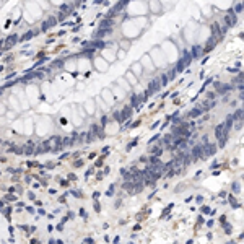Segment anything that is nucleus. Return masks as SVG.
<instances>
[{
    "mask_svg": "<svg viewBox=\"0 0 244 244\" xmlns=\"http://www.w3.org/2000/svg\"><path fill=\"white\" fill-rule=\"evenodd\" d=\"M150 7H152V11H155V13H161V5L158 3V0H152Z\"/></svg>",
    "mask_w": 244,
    "mask_h": 244,
    "instance_id": "nucleus-1",
    "label": "nucleus"
},
{
    "mask_svg": "<svg viewBox=\"0 0 244 244\" xmlns=\"http://www.w3.org/2000/svg\"><path fill=\"white\" fill-rule=\"evenodd\" d=\"M215 150H216V146H215V145H208V146H205V153H203L202 156H208V155H213V153H215Z\"/></svg>",
    "mask_w": 244,
    "mask_h": 244,
    "instance_id": "nucleus-2",
    "label": "nucleus"
},
{
    "mask_svg": "<svg viewBox=\"0 0 244 244\" xmlns=\"http://www.w3.org/2000/svg\"><path fill=\"white\" fill-rule=\"evenodd\" d=\"M189 62H190V55H189V54H185V55L182 57V59H181V64H179V68H182V67H184V65H187V64H189Z\"/></svg>",
    "mask_w": 244,
    "mask_h": 244,
    "instance_id": "nucleus-3",
    "label": "nucleus"
},
{
    "mask_svg": "<svg viewBox=\"0 0 244 244\" xmlns=\"http://www.w3.org/2000/svg\"><path fill=\"white\" fill-rule=\"evenodd\" d=\"M202 152H203V148H202L200 145H199V146H195V148H194V153H192V155H194V158L202 156Z\"/></svg>",
    "mask_w": 244,
    "mask_h": 244,
    "instance_id": "nucleus-4",
    "label": "nucleus"
},
{
    "mask_svg": "<svg viewBox=\"0 0 244 244\" xmlns=\"http://www.w3.org/2000/svg\"><path fill=\"white\" fill-rule=\"evenodd\" d=\"M228 90H229L228 85H221V83L216 85V91H218V93H225V91H228Z\"/></svg>",
    "mask_w": 244,
    "mask_h": 244,
    "instance_id": "nucleus-5",
    "label": "nucleus"
},
{
    "mask_svg": "<svg viewBox=\"0 0 244 244\" xmlns=\"http://www.w3.org/2000/svg\"><path fill=\"white\" fill-rule=\"evenodd\" d=\"M199 114H202V108H195L192 112H190V116L192 117H195V116H199Z\"/></svg>",
    "mask_w": 244,
    "mask_h": 244,
    "instance_id": "nucleus-6",
    "label": "nucleus"
},
{
    "mask_svg": "<svg viewBox=\"0 0 244 244\" xmlns=\"http://www.w3.org/2000/svg\"><path fill=\"white\" fill-rule=\"evenodd\" d=\"M241 117H242V109H239L236 114H234V119H239V121H241Z\"/></svg>",
    "mask_w": 244,
    "mask_h": 244,
    "instance_id": "nucleus-7",
    "label": "nucleus"
},
{
    "mask_svg": "<svg viewBox=\"0 0 244 244\" xmlns=\"http://www.w3.org/2000/svg\"><path fill=\"white\" fill-rule=\"evenodd\" d=\"M234 11H236V13H241V11H242V5H241V3H239V5H236Z\"/></svg>",
    "mask_w": 244,
    "mask_h": 244,
    "instance_id": "nucleus-8",
    "label": "nucleus"
},
{
    "mask_svg": "<svg viewBox=\"0 0 244 244\" xmlns=\"http://www.w3.org/2000/svg\"><path fill=\"white\" fill-rule=\"evenodd\" d=\"M25 153L31 155V153H33V146H31V145H29V146H26V152H25Z\"/></svg>",
    "mask_w": 244,
    "mask_h": 244,
    "instance_id": "nucleus-9",
    "label": "nucleus"
},
{
    "mask_svg": "<svg viewBox=\"0 0 244 244\" xmlns=\"http://www.w3.org/2000/svg\"><path fill=\"white\" fill-rule=\"evenodd\" d=\"M132 104H134V106H137V104H138V101H137V98H132Z\"/></svg>",
    "mask_w": 244,
    "mask_h": 244,
    "instance_id": "nucleus-10",
    "label": "nucleus"
}]
</instances>
